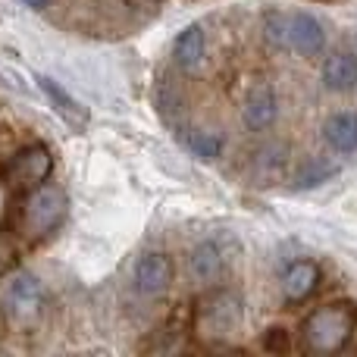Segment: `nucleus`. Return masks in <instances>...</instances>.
Here are the masks:
<instances>
[{
	"instance_id": "nucleus-1",
	"label": "nucleus",
	"mask_w": 357,
	"mask_h": 357,
	"mask_svg": "<svg viewBox=\"0 0 357 357\" xmlns=\"http://www.w3.org/2000/svg\"><path fill=\"white\" fill-rule=\"evenodd\" d=\"M357 329V307L348 301L326 304V307L314 310L301 326L304 348L310 354H335L348 345V339Z\"/></svg>"
},
{
	"instance_id": "nucleus-2",
	"label": "nucleus",
	"mask_w": 357,
	"mask_h": 357,
	"mask_svg": "<svg viewBox=\"0 0 357 357\" xmlns=\"http://www.w3.org/2000/svg\"><path fill=\"white\" fill-rule=\"evenodd\" d=\"M66 191L54 182H41L22 197L19 204V229L25 238L41 241L50 232L60 229V222L66 220Z\"/></svg>"
},
{
	"instance_id": "nucleus-3",
	"label": "nucleus",
	"mask_w": 357,
	"mask_h": 357,
	"mask_svg": "<svg viewBox=\"0 0 357 357\" xmlns=\"http://www.w3.org/2000/svg\"><path fill=\"white\" fill-rule=\"evenodd\" d=\"M241 317H245L241 298L229 289H220L197 301L195 326H197V333L207 335V339H226V335H232L235 329L241 326Z\"/></svg>"
},
{
	"instance_id": "nucleus-4",
	"label": "nucleus",
	"mask_w": 357,
	"mask_h": 357,
	"mask_svg": "<svg viewBox=\"0 0 357 357\" xmlns=\"http://www.w3.org/2000/svg\"><path fill=\"white\" fill-rule=\"evenodd\" d=\"M44 307H47V289H44V282L38 276H31V273H16L3 291V310L10 317V323H16L22 329L35 326L41 320Z\"/></svg>"
},
{
	"instance_id": "nucleus-5",
	"label": "nucleus",
	"mask_w": 357,
	"mask_h": 357,
	"mask_svg": "<svg viewBox=\"0 0 357 357\" xmlns=\"http://www.w3.org/2000/svg\"><path fill=\"white\" fill-rule=\"evenodd\" d=\"M54 173V154L44 144H25L16 154H10L3 169V182L13 191H31L35 185L47 182Z\"/></svg>"
},
{
	"instance_id": "nucleus-6",
	"label": "nucleus",
	"mask_w": 357,
	"mask_h": 357,
	"mask_svg": "<svg viewBox=\"0 0 357 357\" xmlns=\"http://www.w3.org/2000/svg\"><path fill=\"white\" fill-rule=\"evenodd\" d=\"M173 282V260L160 251H148L132 266V289L142 298H160Z\"/></svg>"
},
{
	"instance_id": "nucleus-7",
	"label": "nucleus",
	"mask_w": 357,
	"mask_h": 357,
	"mask_svg": "<svg viewBox=\"0 0 357 357\" xmlns=\"http://www.w3.org/2000/svg\"><path fill=\"white\" fill-rule=\"evenodd\" d=\"M276 116H279V100L270 82H257V85L248 88L245 104H241V119H245L248 129L264 132L276 123Z\"/></svg>"
},
{
	"instance_id": "nucleus-8",
	"label": "nucleus",
	"mask_w": 357,
	"mask_h": 357,
	"mask_svg": "<svg viewBox=\"0 0 357 357\" xmlns=\"http://www.w3.org/2000/svg\"><path fill=\"white\" fill-rule=\"evenodd\" d=\"M38 85H41L44 98L50 100L54 113L69 126V129H73V132H85V126H88V110L73 98V94L66 91V88L60 85V82L47 79V75H38Z\"/></svg>"
},
{
	"instance_id": "nucleus-9",
	"label": "nucleus",
	"mask_w": 357,
	"mask_h": 357,
	"mask_svg": "<svg viewBox=\"0 0 357 357\" xmlns=\"http://www.w3.org/2000/svg\"><path fill=\"white\" fill-rule=\"evenodd\" d=\"M323 47H326V31L310 13L289 16V50L301 56H317Z\"/></svg>"
},
{
	"instance_id": "nucleus-10",
	"label": "nucleus",
	"mask_w": 357,
	"mask_h": 357,
	"mask_svg": "<svg viewBox=\"0 0 357 357\" xmlns=\"http://www.w3.org/2000/svg\"><path fill=\"white\" fill-rule=\"evenodd\" d=\"M188 273H191V279H197L204 285L220 282L222 273H226V254H222V248L216 241L195 245L188 254Z\"/></svg>"
},
{
	"instance_id": "nucleus-11",
	"label": "nucleus",
	"mask_w": 357,
	"mask_h": 357,
	"mask_svg": "<svg viewBox=\"0 0 357 357\" xmlns=\"http://www.w3.org/2000/svg\"><path fill=\"white\" fill-rule=\"evenodd\" d=\"M204 50H207L204 29L201 25H188V29L178 31V38L173 44V60L182 73H195V69L204 63Z\"/></svg>"
},
{
	"instance_id": "nucleus-12",
	"label": "nucleus",
	"mask_w": 357,
	"mask_h": 357,
	"mask_svg": "<svg viewBox=\"0 0 357 357\" xmlns=\"http://www.w3.org/2000/svg\"><path fill=\"white\" fill-rule=\"evenodd\" d=\"M320 285V266L310 260H298L282 273V291L289 301H304Z\"/></svg>"
},
{
	"instance_id": "nucleus-13",
	"label": "nucleus",
	"mask_w": 357,
	"mask_h": 357,
	"mask_svg": "<svg viewBox=\"0 0 357 357\" xmlns=\"http://www.w3.org/2000/svg\"><path fill=\"white\" fill-rule=\"evenodd\" d=\"M323 138L339 154H354L357 151V113H335L323 126Z\"/></svg>"
},
{
	"instance_id": "nucleus-14",
	"label": "nucleus",
	"mask_w": 357,
	"mask_h": 357,
	"mask_svg": "<svg viewBox=\"0 0 357 357\" xmlns=\"http://www.w3.org/2000/svg\"><path fill=\"white\" fill-rule=\"evenodd\" d=\"M323 85L329 91H351L357 85V60L351 54H333L323 63Z\"/></svg>"
},
{
	"instance_id": "nucleus-15",
	"label": "nucleus",
	"mask_w": 357,
	"mask_h": 357,
	"mask_svg": "<svg viewBox=\"0 0 357 357\" xmlns=\"http://www.w3.org/2000/svg\"><path fill=\"white\" fill-rule=\"evenodd\" d=\"M182 144L197 160H216L222 154V135H216L210 129H188L182 135Z\"/></svg>"
},
{
	"instance_id": "nucleus-16",
	"label": "nucleus",
	"mask_w": 357,
	"mask_h": 357,
	"mask_svg": "<svg viewBox=\"0 0 357 357\" xmlns=\"http://www.w3.org/2000/svg\"><path fill=\"white\" fill-rule=\"evenodd\" d=\"M335 173H339L335 163L323 160V157H314V160H307L295 173V188H310V185H317V182H326V178L335 176Z\"/></svg>"
},
{
	"instance_id": "nucleus-17",
	"label": "nucleus",
	"mask_w": 357,
	"mask_h": 357,
	"mask_svg": "<svg viewBox=\"0 0 357 357\" xmlns=\"http://www.w3.org/2000/svg\"><path fill=\"white\" fill-rule=\"evenodd\" d=\"M264 38L273 50H289V16L279 10H273L264 19Z\"/></svg>"
},
{
	"instance_id": "nucleus-18",
	"label": "nucleus",
	"mask_w": 357,
	"mask_h": 357,
	"mask_svg": "<svg viewBox=\"0 0 357 357\" xmlns=\"http://www.w3.org/2000/svg\"><path fill=\"white\" fill-rule=\"evenodd\" d=\"M16 257H19V248H16V238H13V232H10V229H0V279H3L6 273L13 270Z\"/></svg>"
},
{
	"instance_id": "nucleus-19",
	"label": "nucleus",
	"mask_w": 357,
	"mask_h": 357,
	"mask_svg": "<svg viewBox=\"0 0 357 357\" xmlns=\"http://www.w3.org/2000/svg\"><path fill=\"white\" fill-rule=\"evenodd\" d=\"M270 351H285V333L282 329H273V335H266V342H264Z\"/></svg>"
},
{
	"instance_id": "nucleus-20",
	"label": "nucleus",
	"mask_w": 357,
	"mask_h": 357,
	"mask_svg": "<svg viewBox=\"0 0 357 357\" xmlns=\"http://www.w3.org/2000/svg\"><path fill=\"white\" fill-rule=\"evenodd\" d=\"M25 3H29V6H35V10H47V6L54 3V0H25Z\"/></svg>"
},
{
	"instance_id": "nucleus-21",
	"label": "nucleus",
	"mask_w": 357,
	"mask_h": 357,
	"mask_svg": "<svg viewBox=\"0 0 357 357\" xmlns=\"http://www.w3.org/2000/svg\"><path fill=\"white\" fill-rule=\"evenodd\" d=\"M126 3L129 6H157L160 0H126Z\"/></svg>"
}]
</instances>
